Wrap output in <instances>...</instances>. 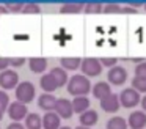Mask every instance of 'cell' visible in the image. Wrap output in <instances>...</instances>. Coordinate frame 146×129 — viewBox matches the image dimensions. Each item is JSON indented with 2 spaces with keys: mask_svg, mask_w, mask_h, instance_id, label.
Segmentation results:
<instances>
[{
  "mask_svg": "<svg viewBox=\"0 0 146 129\" xmlns=\"http://www.w3.org/2000/svg\"><path fill=\"white\" fill-rule=\"evenodd\" d=\"M76 129H90V128H85V126H77Z\"/></svg>",
  "mask_w": 146,
  "mask_h": 129,
  "instance_id": "obj_35",
  "label": "cell"
},
{
  "mask_svg": "<svg viewBox=\"0 0 146 129\" xmlns=\"http://www.w3.org/2000/svg\"><path fill=\"white\" fill-rule=\"evenodd\" d=\"M99 104H101V109L104 110V112H108V113L118 112V109L121 107L119 96L115 94V93H111L110 96H107V98H104L102 101H99Z\"/></svg>",
  "mask_w": 146,
  "mask_h": 129,
  "instance_id": "obj_9",
  "label": "cell"
},
{
  "mask_svg": "<svg viewBox=\"0 0 146 129\" xmlns=\"http://www.w3.org/2000/svg\"><path fill=\"white\" fill-rule=\"evenodd\" d=\"M80 69H82L83 76H86V77H98V76L102 72L101 58L86 57V58L82 60V66H80Z\"/></svg>",
  "mask_w": 146,
  "mask_h": 129,
  "instance_id": "obj_2",
  "label": "cell"
},
{
  "mask_svg": "<svg viewBox=\"0 0 146 129\" xmlns=\"http://www.w3.org/2000/svg\"><path fill=\"white\" fill-rule=\"evenodd\" d=\"M29 66L30 71L36 72V74H42L47 69V60L42 58V57H32L29 60Z\"/></svg>",
  "mask_w": 146,
  "mask_h": 129,
  "instance_id": "obj_14",
  "label": "cell"
},
{
  "mask_svg": "<svg viewBox=\"0 0 146 129\" xmlns=\"http://www.w3.org/2000/svg\"><path fill=\"white\" fill-rule=\"evenodd\" d=\"M10 96L7 94V91L5 90H0V110H3L5 112V109L8 110V107H10Z\"/></svg>",
  "mask_w": 146,
  "mask_h": 129,
  "instance_id": "obj_24",
  "label": "cell"
},
{
  "mask_svg": "<svg viewBox=\"0 0 146 129\" xmlns=\"http://www.w3.org/2000/svg\"><path fill=\"white\" fill-rule=\"evenodd\" d=\"M102 11H104V6L101 3H86L85 5V13H90V14H93V13H102Z\"/></svg>",
  "mask_w": 146,
  "mask_h": 129,
  "instance_id": "obj_25",
  "label": "cell"
},
{
  "mask_svg": "<svg viewBox=\"0 0 146 129\" xmlns=\"http://www.w3.org/2000/svg\"><path fill=\"white\" fill-rule=\"evenodd\" d=\"M107 79H108V84H113V85H123L124 82L127 80V71L123 68V66L116 65L115 68L108 69V72H107Z\"/></svg>",
  "mask_w": 146,
  "mask_h": 129,
  "instance_id": "obj_7",
  "label": "cell"
},
{
  "mask_svg": "<svg viewBox=\"0 0 146 129\" xmlns=\"http://www.w3.org/2000/svg\"><path fill=\"white\" fill-rule=\"evenodd\" d=\"M19 76H17L16 71L13 69H7V71H2L0 72V87L7 90H11V88H17L19 85Z\"/></svg>",
  "mask_w": 146,
  "mask_h": 129,
  "instance_id": "obj_5",
  "label": "cell"
},
{
  "mask_svg": "<svg viewBox=\"0 0 146 129\" xmlns=\"http://www.w3.org/2000/svg\"><path fill=\"white\" fill-rule=\"evenodd\" d=\"M132 88L137 90L138 93H146V79L143 77H133L132 79Z\"/></svg>",
  "mask_w": 146,
  "mask_h": 129,
  "instance_id": "obj_23",
  "label": "cell"
},
{
  "mask_svg": "<svg viewBox=\"0 0 146 129\" xmlns=\"http://www.w3.org/2000/svg\"><path fill=\"white\" fill-rule=\"evenodd\" d=\"M50 74H52V77L55 79L58 88H60V87H64V85H66V82H69V80H68V72H66V69H63L61 66H55V68H52V69H50Z\"/></svg>",
  "mask_w": 146,
  "mask_h": 129,
  "instance_id": "obj_16",
  "label": "cell"
},
{
  "mask_svg": "<svg viewBox=\"0 0 146 129\" xmlns=\"http://www.w3.org/2000/svg\"><path fill=\"white\" fill-rule=\"evenodd\" d=\"M8 66H10V58H5V57H0V72L2 71H7Z\"/></svg>",
  "mask_w": 146,
  "mask_h": 129,
  "instance_id": "obj_32",
  "label": "cell"
},
{
  "mask_svg": "<svg viewBox=\"0 0 146 129\" xmlns=\"http://www.w3.org/2000/svg\"><path fill=\"white\" fill-rule=\"evenodd\" d=\"M119 102L123 107L126 109H130V107H135L137 104L141 102V98H140V93L133 88H124L119 93Z\"/></svg>",
  "mask_w": 146,
  "mask_h": 129,
  "instance_id": "obj_4",
  "label": "cell"
},
{
  "mask_svg": "<svg viewBox=\"0 0 146 129\" xmlns=\"http://www.w3.org/2000/svg\"><path fill=\"white\" fill-rule=\"evenodd\" d=\"M110 94H111V88L108 82H98V84L93 85V96L96 99L102 101L104 98L110 96Z\"/></svg>",
  "mask_w": 146,
  "mask_h": 129,
  "instance_id": "obj_12",
  "label": "cell"
},
{
  "mask_svg": "<svg viewBox=\"0 0 146 129\" xmlns=\"http://www.w3.org/2000/svg\"><path fill=\"white\" fill-rule=\"evenodd\" d=\"M57 101L58 99H55L54 94L42 93L41 96L38 98V106H39V109L46 110V112H52V110L55 109V106H57Z\"/></svg>",
  "mask_w": 146,
  "mask_h": 129,
  "instance_id": "obj_11",
  "label": "cell"
},
{
  "mask_svg": "<svg viewBox=\"0 0 146 129\" xmlns=\"http://www.w3.org/2000/svg\"><path fill=\"white\" fill-rule=\"evenodd\" d=\"M55 113H57L60 118H71L74 113V107H72V101L66 99V98H60L57 101V106H55Z\"/></svg>",
  "mask_w": 146,
  "mask_h": 129,
  "instance_id": "obj_8",
  "label": "cell"
},
{
  "mask_svg": "<svg viewBox=\"0 0 146 129\" xmlns=\"http://www.w3.org/2000/svg\"><path fill=\"white\" fill-rule=\"evenodd\" d=\"M8 115H10V118L13 120L14 123H19L21 120L27 118V115H29V109H27L25 104L16 101V102L10 104V107H8Z\"/></svg>",
  "mask_w": 146,
  "mask_h": 129,
  "instance_id": "obj_6",
  "label": "cell"
},
{
  "mask_svg": "<svg viewBox=\"0 0 146 129\" xmlns=\"http://www.w3.org/2000/svg\"><path fill=\"white\" fill-rule=\"evenodd\" d=\"M8 58H10V65L14 66V68H19V66H22L25 63L24 57H19V58H16V57H8Z\"/></svg>",
  "mask_w": 146,
  "mask_h": 129,
  "instance_id": "obj_30",
  "label": "cell"
},
{
  "mask_svg": "<svg viewBox=\"0 0 146 129\" xmlns=\"http://www.w3.org/2000/svg\"><path fill=\"white\" fill-rule=\"evenodd\" d=\"M145 9H146V5H145Z\"/></svg>",
  "mask_w": 146,
  "mask_h": 129,
  "instance_id": "obj_38",
  "label": "cell"
},
{
  "mask_svg": "<svg viewBox=\"0 0 146 129\" xmlns=\"http://www.w3.org/2000/svg\"><path fill=\"white\" fill-rule=\"evenodd\" d=\"M5 8H7V9H11V11H14V13H17V11H24L25 5H24V3H8Z\"/></svg>",
  "mask_w": 146,
  "mask_h": 129,
  "instance_id": "obj_31",
  "label": "cell"
},
{
  "mask_svg": "<svg viewBox=\"0 0 146 129\" xmlns=\"http://www.w3.org/2000/svg\"><path fill=\"white\" fill-rule=\"evenodd\" d=\"M82 9H85V5H80V3H66L60 8L61 13H69V14H76L80 13Z\"/></svg>",
  "mask_w": 146,
  "mask_h": 129,
  "instance_id": "obj_22",
  "label": "cell"
},
{
  "mask_svg": "<svg viewBox=\"0 0 146 129\" xmlns=\"http://www.w3.org/2000/svg\"><path fill=\"white\" fill-rule=\"evenodd\" d=\"M129 123L123 116H111L107 121V129H127Z\"/></svg>",
  "mask_w": 146,
  "mask_h": 129,
  "instance_id": "obj_21",
  "label": "cell"
},
{
  "mask_svg": "<svg viewBox=\"0 0 146 129\" xmlns=\"http://www.w3.org/2000/svg\"><path fill=\"white\" fill-rule=\"evenodd\" d=\"M91 88V82L86 76L83 74H74L71 76L69 82H68V93H71L74 98L77 96H85L86 93H90Z\"/></svg>",
  "mask_w": 146,
  "mask_h": 129,
  "instance_id": "obj_1",
  "label": "cell"
},
{
  "mask_svg": "<svg viewBox=\"0 0 146 129\" xmlns=\"http://www.w3.org/2000/svg\"><path fill=\"white\" fill-rule=\"evenodd\" d=\"M60 116L54 112H47L44 113L42 116V128L44 129H60L61 124H60Z\"/></svg>",
  "mask_w": 146,
  "mask_h": 129,
  "instance_id": "obj_13",
  "label": "cell"
},
{
  "mask_svg": "<svg viewBox=\"0 0 146 129\" xmlns=\"http://www.w3.org/2000/svg\"><path fill=\"white\" fill-rule=\"evenodd\" d=\"M98 112L96 110H86L85 113H82L80 115V124L85 126V128H90V126H94L96 123H98Z\"/></svg>",
  "mask_w": 146,
  "mask_h": 129,
  "instance_id": "obj_19",
  "label": "cell"
},
{
  "mask_svg": "<svg viewBox=\"0 0 146 129\" xmlns=\"http://www.w3.org/2000/svg\"><path fill=\"white\" fill-rule=\"evenodd\" d=\"M104 13H123V6L115 5V3H110V5L104 6Z\"/></svg>",
  "mask_w": 146,
  "mask_h": 129,
  "instance_id": "obj_29",
  "label": "cell"
},
{
  "mask_svg": "<svg viewBox=\"0 0 146 129\" xmlns=\"http://www.w3.org/2000/svg\"><path fill=\"white\" fill-rule=\"evenodd\" d=\"M82 60L80 57H63L60 60L61 63V68L63 69H68V71H76L82 66Z\"/></svg>",
  "mask_w": 146,
  "mask_h": 129,
  "instance_id": "obj_15",
  "label": "cell"
},
{
  "mask_svg": "<svg viewBox=\"0 0 146 129\" xmlns=\"http://www.w3.org/2000/svg\"><path fill=\"white\" fill-rule=\"evenodd\" d=\"M33 98H35V85L29 80L21 82L16 88V99L27 106L29 102L33 101Z\"/></svg>",
  "mask_w": 146,
  "mask_h": 129,
  "instance_id": "obj_3",
  "label": "cell"
},
{
  "mask_svg": "<svg viewBox=\"0 0 146 129\" xmlns=\"http://www.w3.org/2000/svg\"><path fill=\"white\" fill-rule=\"evenodd\" d=\"M127 123H129L130 129H145L146 126V113L143 110H137V112H132L127 118Z\"/></svg>",
  "mask_w": 146,
  "mask_h": 129,
  "instance_id": "obj_10",
  "label": "cell"
},
{
  "mask_svg": "<svg viewBox=\"0 0 146 129\" xmlns=\"http://www.w3.org/2000/svg\"><path fill=\"white\" fill-rule=\"evenodd\" d=\"M135 76L137 77H143L146 79V61H141L135 66Z\"/></svg>",
  "mask_w": 146,
  "mask_h": 129,
  "instance_id": "obj_27",
  "label": "cell"
},
{
  "mask_svg": "<svg viewBox=\"0 0 146 129\" xmlns=\"http://www.w3.org/2000/svg\"><path fill=\"white\" fill-rule=\"evenodd\" d=\"M101 63H102V66H105V68H115L116 66V63H118V60L115 58V57H104V58H101Z\"/></svg>",
  "mask_w": 146,
  "mask_h": 129,
  "instance_id": "obj_28",
  "label": "cell"
},
{
  "mask_svg": "<svg viewBox=\"0 0 146 129\" xmlns=\"http://www.w3.org/2000/svg\"><path fill=\"white\" fill-rule=\"evenodd\" d=\"M7 129H27L25 128V126H24V124H21V123H11V124H8L7 126Z\"/></svg>",
  "mask_w": 146,
  "mask_h": 129,
  "instance_id": "obj_33",
  "label": "cell"
},
{
  "mask_svg": "<svg viewBox=\"0 0 146 129\" xmlns=\"http://www.w3.org/2000/svg\"><path fill=\"white\" fill-rule=\"evenodd\" d=\"M39 11H41L39 5H36V3H27L22 13H27V14H38Z\"/></svg>",
  "mask_w": 146,
  "mask_h": 129,
  "instance_id": "obj_26",
  "label": "cell"
},
{
  "mask_svg": "<svg viewBox=\"0 0 146 129\" xmlns=\"http://www.w3.org/2000/svg\"><path fill=\"white\" fill-rule=\"evenodd\" d=\"M39 85H41V88L46 91V93H52V91H55L58 88L57 82H55V79L52 77L50 72H49V74H42V77L39 79Z\"/></svg>",
  "mask_w": 146,
  "mask_h": 129,
  "instance_id": "obj_17",
  "label": "cell"
},
{
  "mask_svg": "<svg viewBox=\"0 0 146 129\" xmlns=\"http://www.w3.org/2000/svg\"><path fill=\"white\" fill-rule=\"evenodd\" d=\"M60 129H71V128H68V126H63V128H60Z\"/></svg>",
  "mask_w": 146,
  "mask_h": 129,
  "instance_id": "obj_37",
  "label": "cell"
},
{
  "mask_svg": "<svg viewBox=\"0 0 146 129\" xmlns=\"http://www.w3.org/2000/svg\"><path fill=\"white\" fill-rule=\"evenodd\" d=\"M72 107L76 113H85L86 110H90V99L86 96H77L72 99Z\"/></svg>",
  "mask_w": 146,
  "mask_h": 129,
  "instance_id": "obj_18",
  "label": "cell"
},
{
  "mask_svg": "<svg viewBox=\"0 0 146 129\" xmlns=\"http://www.w3.org/2000/svg\"><path fill=\"white\" fill-rule=\"evenodd\" d=\"M141 107H143V112H146V96H143V99H141Z\"/></svg>",
  "mask_w": 146,
  "mask_h": 129,
  "instance_id": "obj_34",
  "label": "cell"
},
{
  "mask_svg": "<svg viewBox=\"0 0 146 129\" xmlns=\"http://www.w3.org/2000/svg\"><path fill=\"white\" fill-rule=\"evenodd\" d=\"M25 128L27 129H41L42 128V118L38 113H29L25 118Z\"/></svg>",
  "mask_w": 146,
  "mask_h": 129,
  "instance_id": "obj_20",
  "label": "cell"
},
{
  "mask_svg": "<svg viewBox=\"0 0 146 129\" xmlns=\"http://www.w3.org/2000/svg\"><path fill=\"white\" fill-rule=\"evenodd\" d=\"M2 116H3V110H0V120H2Z\"/></svg>",
  "mask_w": 146,
  "mask_h": 129,
  "instance_id": "obj_36",
  "label": "cell"
}]
</instances>
